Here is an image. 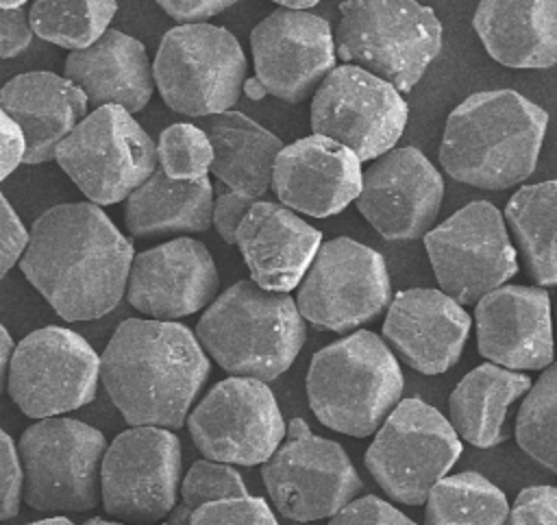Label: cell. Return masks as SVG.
I'll list each match as a JSON object with an SVG mask.
<instances>
[{
	"label": "cell",
	"mask_w": 557,
	"mask_h": 525,
	"mask_svg": "<svg viewBox=\"0 0 557 525\" xmlns=\"http://www.w3.org/2000/svg\"><path fill=\"white\" fill-rule=\"evenodd\" d=\"M235 244L255 285L287 294L311 266L322 244V231L283 205L257 200L244 216Z\"/></svg>",
	"instance_id": "24"
},
{
	"label": "cell",
	"mask_w": 557,
	"mask_h": 525,
	"mask_svg": "<svg viewBox=\"0 0 557 525\" xmlns=\"http://www.w3.org/2000/svg\"><path fill=\"white\" fill-rule=\"evenodd\" d=\"M444 181L429 157L413 148L400 146L381 155L361 174L357 196L359 213L385 240L424 237L440 213Z\"/></svg>",
	"instance_id": "18"
},
{
	"label": "cell",
	"mask_w": 557,
	"mask_h": 525,
	"mask_svg": "<svg viewBox=\"0 0 557 525\" xmlns=\"http://www.w3.org/2000/svg\"><path fill=\"white\" fill-rule=\"evenodd\" d=\"M257 200L246 198L242 194H235L231 190H224L211 207V224L215 227L218 235L226 242V244H235V233L244 220V216L250 211V207Z\"/></svg>",
	"instance_id": "43"
},
{
	"label": "cell",
	"mask_w": 557,
	"mask_h": 525,
	"mask_svg": "<svg viewBox=\"0 0 557 525\" xmlns=\"http://www.w3.org/2000/svg\"><path fill=\"white\" fill-rule=\"evenodd\" d=\"M329 525H418L407 514H403L396 505L383 501L376 495L357 497L346 508H342L335 516H331Z\"/></svg>",
	"instance_id": "39"
},
{
	"label": "cell",
	"mask_w": 557,
	"mask_h": 525,
	"mask_svg": "<svg viewBox=\"0 0 557 525\" xmlns=\"http://www.w3.org/2000/svg\"><path fill=\"white\" fill-rule=\"evenodd\" d=\"M461 451L448 418L426 401L409 396L400 399L374 431L363 462L392 501L422 505Z\"/></svg>",
	"instance_id": "9"
},
{
	"label": "cell",
	"mask_w": 557,
	"mask_h": 525,
	"mask_svg": "<svg viewBox=\"0 0 557 525\" xmlns=\"http://www.w3.org/2000/svg\"><path fill=\"white\" fill-rule=\"evenodd\" d=\"M22 501L44 514L63 516L100 505L104 434L76 418H41L15 444Z\"/></svg>",
	"instance_id": "7"
},
{
	"label": "cell",
	"mask_w": 557,
	"mask_h": 525,
	"mask_svg": "<svg viewBox=\"0 0 557 525\" xmlns=\"http://www.w3.org/2000/svg\"><path fill=\"white\" fill-rule=\"evenodd\" d=\"M261 479L278 514L298 523L331 518L363 490L344 447L313 434L302 418L285 425L283 442L261 464Z\"/></svg>",
	"instance_id": "11"
},
{
	"label": "cell",
	"mask_w": 557,
	"mask_h": 525,
	"mask_svg": "<svg viewBox=\"0 0 557 525\" xmlns=\"http://www.w3.org/2000/svg\"><path fill=\"white\" fill-rule=\"evenodd\" d=\"M181 477V440L170 429L128 427L102 455L100 505L120 523L159 525L178 501Z\"/></svg>",
	"instance_id": "13"
},
{
	"label": "cell",
	"mask_w": 557,
	"mask_h": 525,
	"mask_svg": "<svg viewBox=\"0 0 557 525\" xmlns=\"http://www.w3.org/2000/svg\"><path fill=\"white\" fill-rule=\"evenodd\" d=\"M389 301L392 283L383 255L350 237L320 244L294 298L302 320L333 333L372 322Z\"/></svg>",
	"instance_id": "12"
},
{
	"label": "cell",
	"mask_w": 557,
	"mask_h": 525,
	"mask_svg": "<svg viewBox=\"0 0 557 525\" xmlns=\"http://www.w3.org/2000/svg\"><path fill=\"white\" fill-rule=\"evenodd\" d=\"M470 314L435 288H409L392 296L383 338L422 375L450 370L470 333Z\"/></svg>",
	"instance_id": "23"
},
{
	"label": "cell",
	"mask_w": 557,
	"mask_h": 525,
	"mask_svg": "<svg viewBox=\"0 0 557 525\" xmlns=\"http://www.w3.org/2000/svg\"><path fill=\"white\" fill-rule=\"evenodd\" d=\"M24 137L15 122L0 109V183L22 163Z\"/></svg>",
	"instance_id": "45"
},
{
	"label": "cell",
	"mask_w": 557,
	"mask_h": 525,
	"mask_svg": "<svg viewBox=\"0 0 557 525\" xmlns=\"http://www.w3.org/2000/svg\"><path fill=\"white\" fill-rule=\"evenodd\" d=\"M187 525H278V521L265 499L246 495L200 505Z\"/></svg>",
	"instance_id": "37"
},
{
	"label": "cell",
	"mask_w": 557,
	"mask_h": 525,
	"mask_svg": "<svg viewBox=\"0 0 557 525\" xmlns=\"http://www.w3.org/2000/svg\"><path fill=\"white\" fill-rule=\"evenodd\" d=\"M557 181L522 185L507 203L505 218L537 288L557 283Z\"/></svg>",
	"instance_id": "31"
},
{
	"label": "cell",
	"mask_w": 557,
	"mask_h": 525,
	"mask_svg": "<svg viewBox=\"0 0 557 525\" xmlns=\"http://www.w3.org/2000/svg\"><path fill=\"white\" fill-rule=\"evenodd\" d=\"M218 285L209 248L194 237H176L133 255L124 294L139 314L174 322L209 307Z\"/></svg>",
	"instance_id": "20"
},
{
	"label": "cell",
	"mask_w": 557,
	"mask_h": 525,
	"mask_svg": "<svg viewBox=\"0 0 557 525\" xmlns=\"http://www.w3.org/2000/svg\"><path fill=\"white\" fill-rule=\"evenodd\" d=\"M472 26L487 54L507 68H553L557 61L555 0H483Z\"/></svg>",
	"instance_id": "27"
},
{
	"label": "cell",
	"mask_w": 557,
	"mask_h": 525,
	"mask_svg": "<svg viewBox=\"0 0 557 525\" xmlns=\"http://www.w3.org/2000/svg\"><path fill=\"white\" fill-rule=\"evenodd\" d=\"M26 525H76V523L70 521L67 516H48V518L33 521V523H26Z\"/></svg>",
	"instance_id": "49"
},
{
	"label": "cell",
	"mask_w": 557,
	"mask_h": 525,
	"mask_svg": "<svg viewBox=\"0 0 557 525\" xmlns=\"http://www.w3.org/2000/svg\"><path fill=\"white\" fill-rule=\"evenodd\" d=\"M13 338L11 333L7 331V327L0 322V394L7 386V373H9V362H11V355H13Z\"/></svg>",
	"instance_id": "46"
},
{
	"label": "cell",
	"mask_w": 557,
	"mask_h": 525,
	"mask_svg": "<svg viewBox=\"0 0 557 525\" xmlns=\"http://www.w3.org/2000/svg\"><path fill=\"white\" fill-rule=\"evenodd\" d=\"M100 355L72 329L48 325L22 338L11 355L7 388L30 418H52L96 399Z\"/></svg>",
	"instance_id": "14"
},
{
	"label": "cell",
	"mask_w": 557,
	"mask_h": 525,
	"mask_svg": "<svg viewBox=\"0 0 557 525\" xmlns=\"http://www.w3.org/2000/svg\"><path fill=\"white\" fill-rule=\"evenodd\" d=\"M548 113L513 89L476 91L446 118L440 163L455 181L507 190L537 166Z\"/></svg>",
	"instance_id": "3"
},
{
	"label": "cell",
	"mask_w": 557,
	"mask_h": 525,
	"mask_svg": "<svg viewBox=\"0 0 557 525\" xmlns=\"http://www.w3.org/2000/svg\"><path fill=\"white\" fill-rule=\"evenodd\" d=\"M244 96H248L250 100H261V98H265L268 94H265V89H263V85L252 76V78H246L244 81Z\"/></svg>",
	"instance_id": "47"
},
{
	"label": "cell",
	"mask_w": 557,
	"mask_h": 525,
	"mask_svg": "<svg viewBox=\"0 0 557 525\" xmlns=\"http://www.w3.org/2000/svg\"><path fill=\"white\" fill-rule=\"evenodd\" d=\"M159 525H165V523H159Z\"/></svg>",
	"instance_id": "51"
},
{
	"label": "cell",
	"mask_w": 557,
	"mask_h": 525,
	"mask_svg": "<svg viewBox=\"0 0 557 525\" xmlns=\"http://www.w3.org/2000/svg\"><path fill=\"white\" fill-rule=\"evenodd\" d=\"M213 152L202 129L178 122L161 131L157 161L168 179L198 181L207 179Z\"/></svg>",
	"instance_id": "36"
},
{
	"label": "cell",
	"mask_w": 557,
	"mask_h": 525,
	"mask_svg": "<svg viewBox=\"0 0 557 525\" xmlns=\"http://www.w3.org/2000/svg\"><path fill=\"white\" fill-rule=\"evenodd\" d=\"M133 244L91 203L46 209L17 261L22 274L67 322L113 312L126 292Z\"/></svg>",
	"instance_id": "1"
},
{
	"label": "cell",
	"mask_w": 557,
	"mask_h": 525,
	"mask_svg": "<svg viewBox=\"0 0 557 525\" xmlns=\"http://www.w3.org/2000/svg\"><path fill=\"white\" fill-rule=\"evenodd\" d=\"M205 135L211 144V166L231 192L259 200L270 190L272 166L283 142L265 126L242 111H222L209 115Z\"/></svg>",
	"instance_id": "28"
},
{
	"label": "cell",
	"mask_w": 557,
	"mask_h": 525,
	"mask_svg": "<svg viewBox=\"0 0 557 525\" xmlns=\"http://www.w3.org/2000/svg\"><path fill=\"white\" fill-rule=\"evenodd\" d=\"M150 68L152 81L172 111L209 118L237 102L248 63L231 30L202 22L170 28Z\"/></svg>",
	"instance_id": "8"
},
{
	"label": "cell",
	"mask_w": 557,
	"mask_h": 525,
	"mask_svg": "<svg viewBox=\"0 0 557 525\" xmlns=\"http://www.w3.org/2000/svg\"><path fill=\"white\" fill-rule=\"evenodd\" d=\"M83 525H126V523H120V521H107L102 516H94V518H87Z\"/></svg>",
	"instance_id": "50"
},
{
	"label": "cell",
	"mask_w": 557,
	"mask_h": 525,
	"mask_svg": "<svg viewBox=\"0 0 557 525\" xmlns=\"http://www.w3.org/2000/svg\"><path fill=\"white\" fill-rule=\"evenodd\" d=\"M52 159L91 205H115L157 170V144L128 111L107 105L87 113Z\"/></svg>",
	"instance_id": "10"
},
{
	"label": "cell",
	"mask_w": 557,
	"mask_h": 525,
	"mask_svg": "<svg viewBox=\"0 0 557 525\" xmlns=\"http://www.w3.org/2000/svg\"><path fill=\"white\" fill-rule=\"evenodd\" d=\"M22 503V473L13 438L0 429V523L13 518Z\"/></svg>",
	"instance_id": "40"
},
{
	"label": "cell",
	"mask_w": 557,
	"mask_h": 525,
	"mask_svg": "<svg viewBox=\"0 0 557 525\" xmlns=\"http://www.w3.org/2000/svg\"><path fill=\"white\" fill-rule=\"evenodd\" d=\"M33 41L26 2H0V59H13Z\"/></svg>",
	"instance_id": "41"
},
{
	"label": "cell",
	"mask_w": 557,
	"mask_h": 525,
	"mask_svg": "<svg viewBox=\"0 0 557 525\" xmlns=\"http://www.w3.org/2000/svg\"><path fill=\"white\" fill-rule=\"evenodd\" d=\"M63 74L94 109L115 105L135 113L154 91L146 46L113 28H107L91 46L70 52Z\"/></svg>",
	"instance_id": "26"
},
{
	"label": "cell",
	"mask_w": 557,
	"mask_h": 525,
	"mask_svg": "<svg viewBox=\"0 0 557 525\" xmlns=\"http://www.w3.org/2000/svg\"><path fill=\"white\" fill-rule=\"evenodd\" d=\"M435 279L457 305L476 303L518 272V257L503 213L474 200L424 233Z\"/></svg>",
	"instance_id": "15"
},
{
	"label": "cell",
	"mask_w": 557,
	"mask_h": 525,
	"mask_svg": "<svg viewBox=\"0 0 557 525\" xmlns=\"http://www.w3.org/2000/svg\"><path fill=\"white\" fill-rule=\"evenodd\" d=\"M335 57L409 91L442 50V22L413 0L339 2Z\"/></svg>",
	"instance_id": "6"
},
{
	"label": "cell",
	"mask_w": 557,
	"mask_h": 525,
	"mask_svg": "<svg viewBox=\"0 0 557 525\" xmlns=\"http://www.w3.org/2000/svg\"><path fill=\"white\" fill-rule=\"evenodd\" d=\"M476 346L507 370H542L553 364L550 298L537 285H500L474 303Z\"/></svg>",
	"instance_id": "21"
},
{
	"label": "cell",
	"mask_w": 557,
	"mask_h": 525,
	"mask_svg": "<svg viewBox=\"0 0 557 525\" xmlns=\"http://www.w3.org/2000/svg\"><path fill=\"white\" fill-rule=\"evenodd\" d=\"M276 4H281V9H287V11H307L315 7L318 0H281Z\"/></svg>",
	"instance_id": "48"
},
{
	"label": "cell",
	"mask_w": 557,
	"mask_h": 525,
	"mask_svg": "<svg viewBox=\"0 0 557 525\" xmlns=\"http://www.w3.org/2000/svg\"><path fill=\"white\" fill-rule=\"evenodd\" d=\"M0 109L24 137L22 163H44L54 157L61 139L87 115V98L65 76L24 72L0 87Z\"/></svg>",
	"instance_id": "25"
},
{
	"label": "cell",
	"mask_w": 557,
	"mask_h": 525,
	"mask_svg": "<svg viewBox=\"0 0 557 525\" xmlns=\"http://www.w3.org/2000/svg\"><path fill=\"white\" fill-rule=\"evenodd\" d=\"M255 78L285 102H302L335 68V44L324 17L276 9L250 33Z\"/></svg>",
	"instance_id": "19"
},
{
	"label": "cell",
	"mask_w": 557,
	"mask_h": 525,
	"mask_svg": "<svg viewBox=\"0 0 557 525\" xmlns=\"http://www.w3.org/2000/svg\"><path fill=\"white\" fill-rule=\"evenodd\" d=\"M407 118L409 107L400 91L350 63L335 65L311 100L313 135L342 144L359 161L396 148Z\"/></svg>",
	"instance_id": "17"
},
{
	"label": "cell",
	"mask_w": 557,
	"mask_h": 525,
	"mask_svg": "<svg viewBox=\"0 0 557 525\" xmlns=\"http://www.w3.org/2000/svg\"><path fill=\"white\" fill-rule=\"evenodd\" d=\"M557 368L550 364L540 379L531 383L518 416H516V442L518 447L546 466L557 471Z\"/></svg>",
	"instance_id": "34"
},
{
	"label": "cell",
	"mask_w": 557,
	"mask_h": 525,
	"mask_svg": "<svg viewBox=\"0 0 557 525\" xmlns=\"http://www.w3.org/2000/svg\"><path fill=\"white\" fill-rule=\"evenodd\" d=\"M172 20L183 24H202L205 20L226 11L235 2L226 0H161L157 2Z\"/></svg>",
	"instance_id": "44"
},
{
	"label": "cell",
	"mask_w": 557,
	"mask_h": 525,
	"mask_svg": "<svg viewBox=\"0 0 557 525\" xmlns=\"http://www.w3.org/2000/svg\"><path fill=\"white\" fill-rule=\"evenodd\" d=\"M507 495L476 471L442 477L424 499V525H505Z\"/></svg>",
	"instance_id": "32"
},
{
	"label": "cell",
	"mask_w": 557,
	"mask_h": 525,
	"mask_svg": "<svg viewBox=\"0 0 557 525\" xmlns=\"http://www.w3.org/2000/svg\"><path fill=\"white\" fill-rule=\"evenodd\" d=\"M205 460L257 466L285 438V420L268 383L248 377L218 381L185 420Z\"/></svg>",
	"instance_id": "16"
},
{
	"label": "cell",
	"mask_w": 557,
	"mask_h": 525,
	"mask_svg": "<svg viewBox=\"0 0 557 525\" xmlns=\"http://www.w3.org/2000/svg\"><path fill=\"white\" fill-rule=\"evenodd\" d=\"M505 525H557L555 486H529L509 505Z\"/></svg>",
	"instance_id": "38"
},
{
	"label": "cell",
	"mask_w": 557,
	"mask_h": 525,
	"mask_svg": "<svg viewBox=\"0 0 557 525\" xmlns=\"http://www.w3.org/2000/svg\"><path fill=\"white\" fill-rule=\"evenodd\" d=\"M361 161L342 144L309 135L281 148L270 187L294 213L329 218L342 213L361 192Z\"/></svg>",
	"instance_id": "22"
},
{
	"label": "cell",
	"mask_w": 557,
	"mask_h": 525,
	"mask_svg": "<svg viewBox=\"0 0 557 525\" xmlns=\"http://www.w3.org/2000/svg\"><path fill=\"white\" fill-rule=\"evenodd\" d=\"M213 185L209 179L174 181L157 168L128 198L126 229L135 237L178 231L200 233L211 227Z\"/></svg>",
	"instance_id": "30"
},
{
	"label": "cell",
	"mask_w": 557,
	"mask_h": 525,
	"mask_svg": "<svg viewBox=\"0 0 557 525\" xmlns=\"http://www.w3.org/2000/svg\"><path fill=\"white\" fill-rule=\"evenodd\" d=\"M398 359L374 331H355L313 353L307 399L329 429L352 438L372 436L403 396Z\"/></svg>",
	"instance_id": "5"
},
{
	"label": "cell",
	"mask_w": 557,
	"mask_h": 525,
	"mask_svg": "<svg viewBox=\"0 0 557 525\" xmlns=\"http://www.w3.org/2000/svg\"><path fill=\"white\" fill-rule=\"evenodd\" d=\"M194 335L231 377L268 383L294 364L307 327L289 294L242 279L211 301Z\"/></svg>",
	"instance_id": "4"
},
{
	"label": "cell",
	"mask_w": 557,
	"mask_h": 525,
	"mask_svg": "<svg viewBox=\"0 0 557 525\" xmlns=\"http://www.w3.org/2000/svg\"><path fill=\"white\" fill-rule=\"evenodd\" d=\"M28 242V231L0 192V279L20 261Z\"/></svg>",
	"instance_id": "42"
},
{
	"label": "cell",
	"mask_w": 557,
	"mask_h": 525,
	"mask_svg": "<svg viewBox=\"0 0 557 525\" xmlns=\"http://www.w3.org/2000/svg\"><path fill=\"white\" fill-rule=\"evenodd\" d=\"M531 379L524 373L507 370L496 364H479L448 396V423L459 440L479 449L500 444L505 434V418L509 405L527 394Z\"/></svg>",
	"instance_id": "29"
},
{
	"label": "cell",
	"mask_w": 557,
	"mask_h": 525,
	"mask_svg": "<svg viewBox=\"0 0 557 525\" xmlns=\"http://www.w3.org/2000/svg\"><path fill=\"white\" fill-rule=\"evenodd\" d=\"M115 11L117 2L113 0H37L28 9V24L33 35L74 52L91 46L102 35Z\"/></svg>",
	"instance_id": "33"
},
{
	"label": "cell",
	"mask_w": 557,
	"mask_h": 525,
	"mask_svg": "<svg viewBox=\"0 0 557 525\" xmlns=\"http://www.w3.org/2000/svg\"><path fill=\"white\" fill-rule=\"evenodd\" d=\"M248 488L242 475L222 462L196 460L181 477L178 501L165 516V525H187L189 516L205 503L246 497Z\"/></svg>",
	"instance_id": "35"
},
{
	"label": "cell",
	"mask_w": 557,
	"mask_h": 525,
	"mask_svg": "<svg viewBox=\"0 0 557 525\" xmlns=\"http://www.w3.org/2000/svg\"><path fill=\"white\" fill-rule=\"evenodd\" d=\"M209 375L207 353L181 322L126 318L100 355V381L131 427L181 429Z\"/></svg>",
	"instance_id": "2"
}]
</instances>
